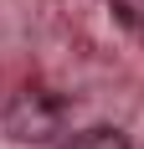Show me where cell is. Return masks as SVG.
Instances as JSON below:
<instances>
[{"label":"cell","mask_w":144,"mask_h":149,"mask_svg":"<svg viewBox=\"0 0 144 149\" xmlns=\"http://www.w3.org/2000/svg\"><path fill=\"white\" fill-rule=\"evenodd\" d=\"M62 123H67V103L41 88H26L5 103V134L15 144H52L62 134Z\"/></svg>","instance_id":"1"},{"label":"cell","mask_w":144,"mask_h":149,"mask_svg":"<svg viewBox=\"0 0 144 149\" xmlns=\"http://www.w3.org/2000/svg\"><path fill=\"white\" fill-rule=\"evenodd\" d=\"M62 149H129V139L118 134V129H82V134H72Z\"/></svg>","instance_id":"2"},{"label":"cell","mask_w":144,"mask_h":149,"mask_svg":"<svg viewBox=\"0 0 144 149\" xmlns=\"http://www.w3.org/2000/svg\"><path fill=\"white\" fill-rule=\"evenodd\" d=\"M108 5H113V15L124 21V26L144 31V0H108Z\"/></svg>","instance_id":"3"}]
</instances>
